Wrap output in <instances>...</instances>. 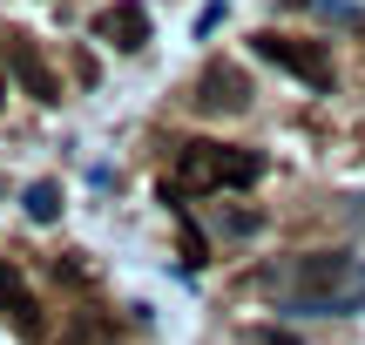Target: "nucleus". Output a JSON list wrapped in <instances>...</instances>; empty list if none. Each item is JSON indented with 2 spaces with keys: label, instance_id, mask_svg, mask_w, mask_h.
I'll list each match as a JSON object with an SVG mask.
<instances>
[{
  "label": "nucleus",
  "instance_id": "obj_1",
  "mask_svg": "<svg viewBox=\"0 0 365 345\" xmlns=\"http://www.w3.org/2000/svg\"><path fill=\"white\" fill-rule=\"evenodd\" d=\"M257 284L284 319H352V311H365V264L352 251H304L291 264L264 271Z\"/></svg>",
  "mask_w": 365,
  "mask_h": 345
},
{
  "label": "nucleus",
  "instance_id": "obj_2",
  "mask_svg": "<svg viewBox=\"0 0 365 345\" xmlns=\"http://www.w3.org/2000/svg\"><path fill=\"white\" fill-rule=\"evenodd\" d=\"M264 176L257 149H223V143H182L176 149V176L163 197H196V190H250Z\"/></svg>",
  "mask_w": 365,
  "mask_h": 345
},
{
  "label": "nucleus",
  "instance_id": "obj_3",
  "mask_svg": "<svg viewBox=\"0 0 365 345\" xmlns=\"http://www.w3.org/2000/svg\"><path fill=\"white\" fill-rule=\"evenodd\" d=\"M250 48H257V61L284 68V75L304 81V88H331V54L318 48V41H298V34H257Z\"/></svg>",
  "mask_w": 365,
  "mask_h": 345
},
{
  "label": "nucleus",
  "instance_id": "obj_4",
  "mask_svg": "<svg viewBox=\"0 0 365 345\" xmlns=\"http://www.w3.org/2000/svg\"><path fill=\"white\" fill-rule=\"evenodd\" d=\"M95 34H102L108 48L135 54V48L149 41V7H143V0H115V7H102V14H95Z\"/></svg>",
  "mask_w": 365,
  "mask_h": 345
},
{
  "label": "nucleus",
  "instance_id": "obj_5",
  "mask_svg": "<svg viewBox=\"0 0 365 345\" xmlns=\"http://www.w3.org/2000/svg\"><path fill=\"white\" fill-rule=\"evenodd\" d=\"M196 108H210V115H237V108H250L244 68H203V81H196Z\"/></svg>",
  "mask_w": 365,
  "mask_h": 345
},
{
  "label": "nucleus",
  "instance_id": "obj_6",
  "mask_svg": "<svg viewBox=\"0 0 365 345\" xmlns=\"http://www.w3.org/2000/svg\"><path fill=\"white\" fill-rule=\"evenodd\" d=\"M7 68H14V81H21L34 102H61V81L48 75V61L34 54V41H21V34H14V41H7Z\"/></svg>",
  "mask_w": 365,
  "mask_h": 345
},
{
  "label": "nucleus",
  "instance_id": "obj_7",
  "mask_svg": "<svg viewBox=\"0 0 365 345\" xmlns=\"http://www.w3.org/2000/svg\"><path fill=\"white\" fill-rule=\"evenodd\" d=\"M0 311L14 319L21 339H41V305H34V292L21 284V271H7V264H0Z\"/></svg>",
  "mask_w": 365,
  "mask_h": 345
},
{
  "label": "nucleus",
  "instance_id": "obj_8",
  "mask_svg": "<svg viewBox=\"0 0 365 345\" xmlns=\"http://www.w3.org/2000/svg\"><path fill=\"white\" fill-rule=\"evenodd\" d=\"M27 217H34V224H54V217H61V190L54 183H27Z\"/></svg>",
  "mask_w": 365,
  "mask_h": 345
},
{
  "label": "nucleus",
  "instance_id": "obj_9",
  "mask_svg": "<svg viewBox=\"0 0 365 345\" xmlns=\"http://www.w3.org/2000/svg\"><path fill=\"white\" fill-rule=\"evenodd\" d=\"M291 7H304V0H291Z\"/></svg>",
  "mask_w": 365,
  "mask_h": 345
}]
</instances>
